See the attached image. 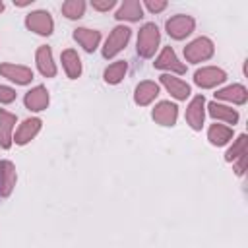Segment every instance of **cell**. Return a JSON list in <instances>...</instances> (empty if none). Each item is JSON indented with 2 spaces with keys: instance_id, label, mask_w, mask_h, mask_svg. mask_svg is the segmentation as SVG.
Instances as JSON below:
<instances>
[{
  "instance_id": "cell-5",
  "label": "cell",
  "mask_w": 248,
  "mask_h": 248,
  "mask_svg": "<svg viewBox=\"0 0 248 248\" xmlns=\"http://www.w3.org/2000/svg\"><path fill=\"white\" fill-rule=\"evenodd\" d=\"M25 25H27V29H31L33 33L43 35V37H48L52 33V29H54L52 16L48 12H45V10H35L31 14H27Z\"/></svg>"
},
{
  "instance_id": "cell-18",
  "label": "cell",
  "mask_w": 248,
  "mask_h": 248,
  "mask_svg": "<svg viewBox=\"0 0 248 248\" xmlns=\"http://www.w3.org/2000/svg\"><path fill=\"white\" fill-rule=\"evenodd\" d=\"M159 95V85L151 79H145V81H140L136 85V93H134V101L136 105L140 107H147L149 103L155 101V97Z\"/></svg>"
},
{
  "instance_id": "cell-2",
  "label": "cell",
  "mask_w": 248,
  "mask_h": 248,
  "mask_svg": "<svg viewBox=\"0 0 248 248\" xmlns=\"http://www.w3.org/2000/svg\"><path fill=\"white\" fill-rule=\"evenodd\" d=\"M213 52H215V46H213L211 39H207V37H198L184 46V58L192 64L209 60L213 56Z\"/></svg>"
},
{
  "instance_id": "cell-27",
  "label": "cell",
  "mask_w": 248,
  "mask_h": 248,
  "mask_svg": "<svg viewBox=\"0 0 248 248\" xmlns=\"http://www.w3.org/2000/svg\"><path fill=\"white\" fill-rule=\"evenodd\" d=\"M16 101V89L8 87V85H0V103L2 105H10Z\"/></svg>"
},
{
  "instance_id": "cell-19",
  "label": "cell",
  "mask_w": 248,
  "mask_h": 248,
  "mask_svg": "<svg viewBox=\"0 0 248 248\" xmlns=\"http://www.w3.org/2000/svg\"><path fill=\"white\" fill-rule=\"evenodd\" d=\"M114 17L118 21H140L143 17V6L140 0H124Z\"/></svg>"
},
{
  "instance_id": "cell-8",
  "label": "cell",
  "mask_w": 248,
  "mask_h": 248,
  "mask_svg": "<svg viewBox=\"0 0 248 248\" xmlns=\"http://www.w3.org/2000/svg\"><path fill=\"white\" fill-rule=\"evenodd\" d=\"M205 97L203 95H196L192 101H190V105H188V108H186V122H188V126L192 128V130H202V126H203V118H205Z\"/></svg>"
},
{
  "instance_id": "cell-24",
  "label": "cell",
  "mask_w": 248,
  "mask_h": 248,
  "mask_svg": "<svg viewBox=\"0 0 248 248\" xmlns=\"http://www.w3.org/2000/svg\"><path fill=\"white\" fill-rule=\"evenodd\" d=\"M126 70H128V64H126L124 60H116V62H112V64L105 70L103 78H105V81H107V83L116 85V83H120V81L124 79Z\"/></svg>"
},
{
  "instance_id": "cell-21",
  "label": "cell",
  "mask_w": 248,
  "mask_h": 248,
  "mask_svg": "<svg viewBox=\"0 0 248 248\" xmlns=\"http://www.w3.org/2000/svg\"><path fill=\"white\" fill-rule=\"evenodd\" d=\"M207 112H209V116L211 118H215V120H223L225 124H236L238 122V112H236V108H232V107H227V105H221V103H217V101H213V103H209L207 105Z\"/></svg>"
},
{
  "instance_id": "cell-14",
  "label": "cell",
  "mask_w": 248,
  "mask_h": 248,
  "mask_svg": "<svg viewBox=\"0 0 248 248\" xmlns=\"http://www.w3.org/2000/svg\"><path fill=\"white\" fill-rule=\"evenodd\" d=\"M16 114L0 108V147L10 149L14 143V128H16Z\"/></svg>"
},
{
  "instance_id": "cell-28",
  "label": "cell",
  "mask_w": 248,
  "mask_h": 248,
  "mask_svg": "<svg viewBox=\"0 0 248 248\" xmlns=\"http://www.w3.org/2000/svg\"><path fill=\"white\" fill-rule=\"evenodd\" d=\"M145 8L151 12V14H159V12H163L165 8H167V2L165 0H145Z\"/></svg>"
},
{
  "instance_id": "cell-1",
  "label": "cell",
  "mask_w": 248,
  "mask_h": 248,
  "mask_svg": "<svg viewBox=\"0 0 248 248\" xmlns=\"http://www.w3.org/2000/svg\"><path fill=\"white\" fill-rule=\"evenodd\" d=\"M159 41H161L159 27L155 23H145L138 33V45H136L138 54L141 58H151L159 46Z\"/></svg>"
},
{
  "instance_id": "cell-29",
  "label": "cell",
  "mask_w": 248,
  "mask_h": 248,
  "mask_svg": "<svg viewBox=\"0 0 248 248\" xmlns=\"http://www.w3.org/2000/svg\"><path fill=\"white\" fill-rule=\"evenodd\" d=\"M114 0H103V2H99V0H93L91 2V6H93V10H97V12H108L110 8H114Z\"/></svg>"
},
{
  "instance_id": "cell-17",
  "label": "cell",
  "mask_w": 248,
  "mask_h": 248,
  "mask_svg": "<svg viewBox=\"0 0 248 248\" xmlns=\"http://www.w3.org/2000/svg\"><path fill=\"white\" fill-rule=\"evenodd\" d=\"M35 62H37L39 72H41L45 78H54V76H56V64H54V60H52V50H50V46H46V45L39 46L37 52H35Z\"/></svg>"
},
{
  "instance_id": "cell-20",
  "label": "cell",
  "mask_w": 248,
  "mask_h": 248,
  "mask_svg": "<svg viewBox=\"0 0 248 248\" xmlns=\"http://www.w3.org/2000/svg\"><path fill=\"white\" fill-rule=\"evenodd\" d=\"M74 39L83 46V50L93 52L101 43V31L87 29V27H78V29H74Z\"/></svg>"
},
{
  "instance_id": "cell-7",
  "label": "cell",
  "mask_w": 248,
  "mask_h": 248,
  "mask_svg": "<svg viewBox=\"0 0 248 248\" xmlns=\"http://www.w3.org/2000/svg\"><path fill=\"white\" fill-rule=\"evenodd\" d=\"M153 66L157 70H165V72H174V74H184L186 72V64H182L176 58V52L172 50V46H165L161 50V54L155 58Z\"/></svg>"
},
{
  "instance_id": "cell-10",
  "label": "cell",
  "mask_w": 248,
  "mask_h": 248,
  "mask_svg": "<svg viewBox=\"0 0 248 248\" xmlns=\"http://www.w3.org/2000/svg\"><path fill=\"white\" fill-rule=\"evenodd\" d=\"M0 74L4 78H8L10 81L17 83V85H27L33 79V70L31 68L19 66V64H10V62L0 64Z\"/></svg>"
},
{
  "instance_id": "cell-9",
  "label": "cell",
  "mask_w": 248,
  "mask_h": 248,
  "mask_svg": "<svg viewBox=\"0 0 248 248\" xmlns=\"http://www.w3.org/2000/svg\"><path fill=\"white\" fill-rule=\"evenodd\" d=\"M23 103L25 107L31 110V112H41L48 107L50 103V97H48V91L45 85H35L33 89H29L23 97Z\"/></svg>"
},
{
  "instance_id": "cell-23",
  "label": "cell",
  "mask_w": 248,
  "mask_h": 248,
  "mask_svg": "<svg viewBox=\"0 0 248 248\" xmlns=\"http://www.w3.org/2000/svg\"><path fill=\"white\" fill-rule=\"evenodd\" d=\"M207 140L211 145H225L232 140V128L231 126H225V124H211L209 130H207Z\"/></svg>"
},
{
  "instance_id": "cell-15",
  "label": "cell",
  "mask_w": 248,
  "mask_h": 248,
  "mask_svg": "<svg viewBox=\"0 0 248 248\" xmlns=\"http://www.w3.org/2000/svg\"><path fill=\"white\" fill-rule=\"evenodd\" d=\"M215 99L219 101H229L232 105H244L248 101V89L240 83H232L229 87H223V89H217L215 91Z\"/></svg>"
},
{
  "instance_id": "cell-16",
  "label": "cell",
  "mask_w": 248,
  "mask_h": 248,
  "mask_svg": "<svg viewBox=\"0 0 248 248\" xmlns=\"http://www.w3.org/2000/svg\"><path fill=\"white\" fill-rule=\"evenodd\" d=\"M17 174L12 161H0V196L8 198L16 186Z\"/></svg>"
},
{
  "instance_id": "cell-11",
  "label": "cell",
  "mask_w": 248,
  "mask_h": 248,
  "mask_svg": "<svg viewBox=\"0 0 248 248\" xmlns=\"http://www.w3.org/2000/svg\"><path fill=\"white\" fill-rule=\"evenodd\" d=\"M151 116L161 126H174L176 118H178V107L174 103H170V101H161V103L155 105Z\"/></svg>"
},
{
  "instance_id": "cell-13",
  "label": "cell",
  "mask_w": 248,
  "mask_h": 248,
  "mask_svg": "<svg viewBox=\"0 0 248 248\" xmlns=\"http://www.w3.org/2000/svg\"><path fill=\"white\" fill-rule=\"evenodd\" d=\"M41 124H43V120H41V118H37V116L23 120V122L19 124V128L16 130L14 141H16L17 145H25V143H29V141H31V140H33V138L39 134Z\"/></svg>"
},
{
  "instance_id": "cell-6",
  "label": "cell",
  "mask_w": 248,
  "mask_h": 248,
  "mask_svg": "<svg viewBox=\"0 0 248 248\" xmlns=\"http://www.w3.org/2000/svg\"><path fill=\"white\" fill-rule=\"evenodd\" d=\"M227 79V72L215 66H205L194 74V83L202 89H213Z\"/></svg>"
},
{
  "instance_id": "cell-12",
  "label": "cell",
  "mask_w": 248,
  "mask_h": 248,
  "mask_svg": "<svg viewBox=\"0 0 248 248\" xmlns=\"http://www.w3.org/2000/svg\"><path fill=\"white\" fill-rule=\"evenodd\" d=\"M161 83L165 85V89L176 99V101H186L192 93L190 85L186 81H182L180 78H174L172 74H163L161 76Z\"/></svg>"
},
{
  "instance_id": "cell-30",
  "label": "cell",
  "mask_w": 248,
  "mask_h": 248,
  "mask_svg": "<svg viewBox=\"0 0 248 248\" xmlns=\"http://www.w3.org/2000/svg\"><path fill=\"white\" fill-rule=\"evenodd\" d=\"M2 10H4V2H0V12H2Z\"/></svg>"
},
{
  "instance_id": "cell-3",
  "label": "cell",
  "mask_w": 248,
  "mask_h": 248,
  "mask_svg": "<svg viewBox=\"0 0 248 248\" xmlns=\"http://www.w3.org/2000/svg\"><path fill=\"white\" fill-rule=\"evenodd\" d=\"M130 35H132V29L126 27V25H116L108 39L105 41V46H103V56L105 58H114L130 41Z\"/></svg>"
},
{
  "instance_id": "cell-25",
  "label": "cell",
  "mask_w": 248,
  "mask_h": 248,
  "mask_svg": "<svg viewBox=\"0 0 248 248\" xmlns=\"http://www.w3.org/2000/svg\"><path fill=\"white\" fill-rule=\"evenodd\" d=\"M246 143H248L246 134H240V136L234 140V143L227 149V153H225V161H227V163H234L236 159L244 157V155H246Z\"/></svg>"
},
{
  "instance_id": "cell-26",
  "label": "cell",
  "mask_w": 248,
  "mask_h": 248,
  "mask_svg": "<svg viewBox=\"0 0 248 248\" xmlns=\"http://www.w3.org/2000/svg\"><path fill=\"white\" fill-rule=\"evenodd\" d=\"M60 10L68 19H79L85 12V2L83 0H66Z\"/></svg>"
},
{
  "instance_id": "cell-4",
  "label": "cell",
  "mask_w": 248,
  "mask_h": 248,
  "mask_svg": "<svg viewBox=\"0 0 248 248\" xmlns=\"http://www.w3.org/2000/svg\"><path fill=\"white\" fill-rule=\"evenodd\" d=\"M165 27H167V33H169L174 41H182V39H186V37L194 31L196 21H194V17H192V16L176 14V16H172V17H169V19H167Z\"/></svg>"
},
{
  "instance_id": "cell-22",
  "label": "cell",
  "mask_w": 248,
  "mask_h": 248,
  "mask_svg": "<svg viewBox=\"0 0 248 248\" xmlns=\"http://www.w3.org/2000/svg\"><path fill=\"white\" fill-rule=\"evenodd\" d=\"M60 60H62L64 72L70 79H78L81 76V60H79V54L74 48H66L60 54Z\"/></svg>"
}]
</instances>
